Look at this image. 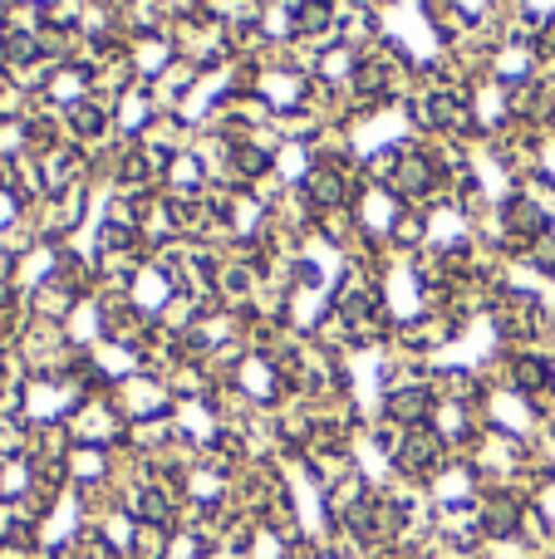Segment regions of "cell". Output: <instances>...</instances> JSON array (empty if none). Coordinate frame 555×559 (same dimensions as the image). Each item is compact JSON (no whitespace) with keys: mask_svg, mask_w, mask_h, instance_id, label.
I'll list each match as a JSON object with an SVG mask.
<instances>
[{"mask_svg":"<svg viewBox=\"0 0 555 559\" xmlns=\"http://www.w3.org/2000/svg\"><path fill=\"white\" fill-rule=\"evenodd\" d=\"M433 157L428 153H403L399 157V167H393V177H389V187L393 192H403V197H423L433 187Z\"/></svg>","mask_w":555,"mask_h":559,"instance_id":"6da1fadb","label":"cell"},{"mask_svg":"<svg viewBox=\"0 0 555 559\" xmlns=\"http://www.w3.org/2000/svg\"><path fill=\"white\" fill-rule=\"evenodd\" d=\"M399 466L403 472H433V466H438V437H433L428 427H413L399 447Z\"/></svg>","mask_w":555,"mask_h":559,"instance_id":"7a4b0ae2","label":"cell"},{"mask_svg":"<svg viewBox=\"0 0 555 559\" xmlns=\"http://www.w3.org/2000/svg\"><path fill=\"white\" fill-rule=\"evenodd\" d=\"M546 212H541L536 202H511L507 206V231L517 236V241H536V236H546Z\"/></svg>","mask_w":555,"mask_h":559,"instance_id":"3957f363","label":"cell"},{"mask_svg":"<svg viewBox=\"0 0 555 559\" xmlns=\"http://www.w3.org/2000/svg\"><path fill=\"white\" fill-rule=\"evenodd\" d=\"M521 521V506L517 496H487V506H482V531L487 535H511Z\"/></svg>","mask_w":555,"mask_h":559,"instance_id":"277c9868","label":"cell"},{"mask_svg":"<svg viewBox=\"0 0 555 559\" xmlns=\"http://www.w3.org/2000/svg\"><path fill=\"white\" fill-rule=\"evenodd\" d=\"M428 407H433V388H403V393L389 397V413L399 417V423H413V427L428 417Z\"/></svg>","mask_w":555,"mask_h":559,"instance_id":"5b68a950","label":"cell"},{"mask_svg":"<svg viewBox=\"0 0 555 559\" xmlns=\"http://www.w3.org/2000/svg\"><path fill=\"white\" fill-rule=\"evenodd\" d=\"M511 383H517L521 393H536V388L551 383V364L546 358H517V364H511Z\"/></svg>","mask_w":555,"mask_h":559,"instance_id":"8992f818","label":"cell"},{"mask_svg":"<svg viewBox=\"0 0 555 559\" xmlns=\"http://www.w3.org/2000/svg\"><path fill=\"white\" fill-rule=\"evenodd\" d=\"M128 511L143 515L147 525H167V515H173V501H167L163 491H138L133 501H128Z\"/></svg>","mask_w":555,"mask_h":559,"instance_id":"52a82bcc","label":"cell"},{"mask_svg":"<svg viewBox=\"0 0 555 559\" xmlns=\"http://www.w3.org/2000/svg\"><path fill=\"white\" fill-rule=\"evenodd\" d=\"M428 118L438 128H462L468 123V108H462L452 94H438V98H428Z\"/></svg>","mask_w":555,"mask_h":559,"instance_id":"ba28073f","label":"cell"},{"mask_svg":"<svg viewBox=\"0 0 555 559\" xmlns=\"http://www.w3.org/2000/svg\"><path fill=\"white\" fill-rule=\"evenodd\" d=\"M310 197L324 206H334V202H344V182L334 173H310Z\"/></svg>","mask_w":555,"mask_h":559,"instance_id":"9c48e42d","label":"cell"},{"mask_svg":"<svg viewBox=\"0 0 555 559\" xmlns=\"http://www.w3.org/2000/svg\"><path fill=\"white\" fill-rule=\"evenodd\" d=\"M74 128L84 138H94V133H104V114H98L94 104H84V108H74Z\"/></svg>","mask_w":555,"mask_h":559,"instance_id":"30bf717a","label":"cell"}]
</instances>
